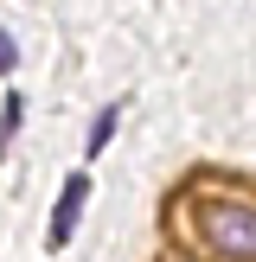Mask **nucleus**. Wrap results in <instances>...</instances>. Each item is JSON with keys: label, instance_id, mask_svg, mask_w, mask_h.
Masks as SVG:
<instances>
[{"label": "nucleus", "instance_id": "nucleus-1", "mask_svg": "<svg viewBox=\"0 0 256 262\" xmlns=\"http://www.w3.org/2000/svg\"><path fill=\"white\" fill-rule=\"evenodd\" d=\"M199 237L230 262H256V205L243 199H205L199 205Z\"/></svg>", "mask_w": 256, "mask_h": 262}, {"label": "nucleus", "instance_id": "nucleus-2", "mask_svg": "<svg viewBox=\"0 0 256 262\" xmlns=\"http://www.w3.org/2000/svg\"><path fill=\"white\" fill-rule=\"evenodd\" d=\"M83 205H90V173H71V179H64V192H58V211H51V230H45L51 250H64V243L77 237V217H83Z\"/></svg>", "mask_w": 256, "mask_h": 262}, {"label": "nucleus", "instance_id": "nucleus-3", "mask_svg": "<svg viewBox=\"0 0 256 262\" xmlns=\"http://www.w3.org/2000/svg\"><path fill=\"white\" fill-rule=\"evenodd\" d=\"M115 115H122V109H115V102H109V109L96 115V128H90V154H102V147H109V141H115Z\"/></svg>", "mask_w": 256, "mask_h": 262}, {"label": "nucleus", "instance_id": "nucleus-4", "mask_svg": "<svg viewBox=\"0 0 256 262\" xmlns=\"http://www.w3.org/2000/svg\"><path fill=\"white\" fill-rule=\"evenodd\" d=\"M13 64H19V45H13V38L0 32V71H13Z\"/></svg>", "mask_w": 256, "mask_h": 262}, {"label": "nucleus", "instance_id": "nucleus-5", "mask_svg": "<svg viewBox=\"0 0 256 262\" xmlns=\"http://www.w3.org/2000/svg\"><path fill=\"white\" fill-rule=\"evenodd\" d=\"M0 154H7V115H0Z\"/></svg>", "mask_w": 256, "mask_h": 262}]
</instances>
